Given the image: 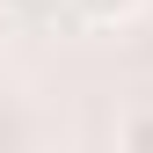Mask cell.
Returning <instances> with one entry per match:
<instances>
[{"label": "cell", "mask_w": 153, "mask_h": 153, "mask_svg": "<svg viewBox=\"0 0 153 153\" xmlns=\"http://www.w3.org/2000/svg\"><path fill=\"white\" fill-rule=\"evenodd\" d=\"M80 7V22H95V29H117V22H131V15L146 7V0H73Z\"/></svg>", "instance_id": "6da1fadb"}, {"label": "cell", "mask_w": 153, "mask_h": 153, "mask_svg": "<svg viewBox=\"0 0 153 153\" xmlns=\"http://www.w3.org/2000/svg\"><path fill=\"white\" fill-rule=\"evenodd\" d=\"M117 153H153V109H131L117 124Z\"/></svg>", "instance_id": "7a4b0ae2"}, {"label": "cell", "mask_w": 153, "mask_h": 153, "mask_svg": "<svg viewBox=\"0 0 153 153\" xmlns=\"http://www.w3.org/2000/svg\"><path fill=\"white\" fill-rule=\"evenodd\" d=\"M15 7H29V0H0V15H15Z\"/></svg>", "instance_id": "3957f363"}]
</instances>
